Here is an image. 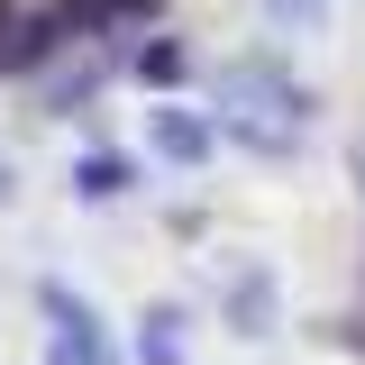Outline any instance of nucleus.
Segmentation results:
<instances>
[{"label": "nucleus", "mask_w": 365, "mask_h": 365, "mask_svg": "<svg viewBox=\"0 0 365 365\" xmlns=\"http://www.w3.org/2000/svg\"><path fill=\"white\" fill-rule=\"evenodd\" d=\"M37 319H46V347H55V365H110L101 311H91L64 274H37Z\"/></svg>", "instance_id": "nucleus-1"}, {"label": "nucleus", "mask_w": 365, "mask_h": 365, "mask_svg": "<svg viewBox=\"0 0 365 365\" xmlns=\"http://www.w3.org/2000/svg\"><path fill=\"white\" fill-rule=\"evenodd\" d=\"M146 146L165 155V165H182V174H201L210 155H220V119H201V110H146Z\"/></svg>", "instance_id": "nucleus-2"}, {"label": "nucleus", "mask_w": 365, "mask_h": 365, "mask_svg": "<svg viewBox=\"0 0 365 365\" xmlns=\"http://www.w3.org/2000/svg\"><path fill=\"white\" fill-rule=\"evenodd\" d=\"M64 37H83V19H73L64 0H55V9H37V19H19V28H9V46H0V73H37Z\"/></svg>", "instance_id": "nucleus-3"}, {"label": "nucleus", "mask_w": 365, "mask_h": 365, "mask_svg": "<svg viewBox=\"0 0 365 365\" xmlns=\"http://www.w3.org/2000/svg\"><path fill=\"white\" fill-rule=\"evenodd\" d=\"M228 329H237V338H274V329H283V283H274L265 265H247L228 283Z\"/></svg>", "instance_id": "nucleus-4"}, {"label": "nucleus", "mask_w": 365, "mask_h": 365, "mask_svg": "<svg viewBox=\"0 0 365 365\" xmlns=\"http://www.w3.org/2000/svg\"><path fill=\"white\" fill-rule=\"evenodd\" d=\"M137 182V155H119V146H91V155H73V201H119Z\"/></svg>", "instance_id": "nucleus-5"}, {"label": "nucleus", "mask_w": 365, "mask_h": 365, "mask_svg": "<svg viewBox=\"0 0 365 365\" xmlns=\"http://www.w3.org/2000/svg\"><path fill=\"white\" fill-rule=\"evenodd\" d=\"M128 73H137V83H146V91H174L182 73H192V55H182L174 37H146V46H137V55H128Z\"/></svg>", "instance_id": "nucleus-6"}, {"label": "nucleus", "mask_w": 365, "mask_h": 365, "mask_svg": "<svg viewBox=\"0 0 365 365\" xmlns=\"http://www.w3.org/2000/svg\"><path fill=\"white\" fill-rule=\"evenodd\" d=\"M182 311H165V302H155V311L137 319V365H182Z\"/></svg>", "instance_id": "nucleus-7"}, {"label": "nucleus", "mask_w": 365, "mask_h": 365, "mask_svg": "<svg viewBox=\"0 0 365 365\" xmlns=\"http://www.w3.org/2000/svg\"><path fill=\"white\" fill-rule=\"evenodd\" d=\"M73 19H83V37H101V28H119V19H146L155 0H64Z\"/></svg>", "instance_id": "nucleus-8"}, {"label": "nucleus", "mask_w": 365, "mask_h": 365, "mask_svg": "<svg viewBox=\"0 0 365 365\" xmlns=\"http://www.w3.org/2000/svg\"><path fill=\"white\" fill-rule=\"evenodd\" d=\"M274 19H283V28H319V19H329V0H265Z\"/></svg>", "instance_id": "nucleus-9"}, {"label": "nucleus", "mask_w": 365, "mask_h": 365, "mask_svg": "<svg viewBox=\"0 0 365 365\" xmlns=\"http://www.w3.org/2000/svg\"><path fill=\"white\" fill-rule=\"evenodd\" d=\"M329 338H338V347H356V356H365V319H329Z\"/></svg>", "instance_id": "nucleus-10"}, {"label": "nucleus", "mask_w": 365, "mask_h": 365, "mask_svg": "<svg viewBox=\"0 0 365 365\" xmlns=\"http://www.w3.org/2000/svg\"><path fill=\"white\" fill-rule=\"evenodd\" d=\"M9 28H19V9H9V0H0V46H9Z\"/></svg>", "instance_id": "nucleus-11"}, {"label": "nucleus", "mask_w": 365, "mask_h": 365, "mask_svg": "<svg viewBox=\"0 0 365 365\" xmlns=\"http://www.w3.org/2000/svg\"><path fill=\"white\" fill-rule=\"evenodd\" d=\"M0 201H19V174H9V165H0Z\"/></svg>", "instance_id": "nucleus-12"}, {"label": "nucleus", "mask_w": 365, "mask_h": 365, "mask_svg": "<svg viewBox=\"0 0 365 365\" xmlns=\"http://www.w3.org/2000/svg\"><path fill=\"white\" fill-rule=\"evenodd\" d=\"M356 182H365V146H356Z\"/></svg>", "instance_id": "nucleus-13"}]
</instances>
